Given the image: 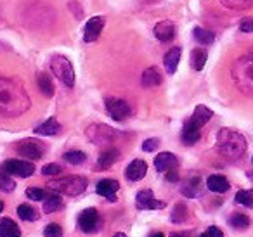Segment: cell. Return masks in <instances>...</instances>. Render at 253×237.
Segmentation results:
<instances>
[{
	"label": "cell",
	"mask_w": 253,
	"mask_h": 237,
	"mask_svg": "<svg viewBox=\"0 0 253 237\" xmlns=\"http://www.w3.org/2000/svg\"><path fill=\"white\" fill-rule=\"evenodd\" d=\"M0 237H21V230H19L18 223L11 218L0 220Z\"/></svg>",
	"instance_id": "obj_25"
},
{
	"label": "cell",
	"mask_w": 253,
	"mask_h": 237,
	"mask_svg": "<svg viewBox=\"0 0 253 237\" xmlns=\"http://www.w3.org/2000/svg\"><path fill=\"white\" fill-rule=\"evenodd\" d=\"M162 81H163L162 73H160L158 68H155V66H151V68H148V70H144V73H142V78H141L142 87H146V88L158 87V85L162 83Z\"/></svg>",
	"instance_id": "obj_23"
},
{
	"label": "cell",
	"mask_w": 253,
	"mask_h": 237,
	"mask_svg": "<svg viewBox=\"0 0 253 237\" xmlns=\"http://www.w3.org/2000/svg\"><path fill=\"white\" fill-rule=\"evenodd\" d=\"M170 237H187V234H184V232H173V234H170Z\"/></svg>",
	"instance_id": "obj_44"
},
{
	"label": "cell",
	"mask_w": 253,
	"mask_h": 237,
	"mask_svg": "<svg viewBox=\"0 0 253 237\" xmlns=\"http://www.w3.org/2000/svg\"><path fill=\"white\" fill-rule=\"evenodd\" d=\"M88 182L85 177L80 175H70V177H61V178H54L47 184V187L54 192H61L64 196H78L82 192H85Z\"/></svg>",
	"instance_id": "obj_4"
},
{
	"label": "cell",
	"mask_w": 253,
	"mask_h": 237,
	"mask_svg": "<svg viewBox=\"0 0 253 237\" xmlns=\"http://www.w3.org/2000/svg\"><path fill=\"white\" fill-rule=\"evenodd\" d=\"M246 139L243 133L236 132L232 128H222L217 133V151L222 158L229 161H236L245 156L246 153Z\"/></svg>",
	"instance_id": "obj_2"
},
{
	"label": "cell",
	"mask_w": 253,
	"mask_h": 237,
	"mask_svg": "<svg viewBox=\"0 0 253 237\" xmlns=\"http://www.w3.org/2000/svg\"><path fill=\"white\" fill-rule=\"evenodd\" d=\"M200 237H224V232H222L218 227L211 225V227H208V229L205 230V232L201 234Z\"/></svg>",
	"instance_id": "obj_41"
},
{
	"label": "cell",
	"mask_w": 253,
	"mask_h": 237,
	"mask_svg": "<svg viewBox=\"0 0 253 237\" xmlns=\"http://www.w3.org/2000/svg\"><path fill=\"white\" fill-rule=\"evenodd\" d=\"M193 35H194V39H196L200 43H203V45H210V43H213V40H215V35L210 32V30L200 28V26L194 28Z\"/></svg>",
	"instance_id": "obj_32"
},
{
	"label": "cell",
	"mask_w": 253,
	"mask_h": 237,
	"mask_svg": "<svg viewBox=\"0 0 253 237\" xmlns=\"http://www.w3.org/2000/svg\"><path fill=\"white\" fill-rule=\"evenodd\" d=\"M118 189H120L118 182L113 180V178H104V180H101L97 184L95 192L99 196H102V198H106L109 202H116V192H118Z\"/></svg>",
	"instance_id": "obj_13"
},
{
	"label": "cell",
	"mask_w": 253,
	"mask_h": 237,
	"mask_svg": "<svg viewBox=\"0 0 253 237\" xmlns=\"http://www.w3.org/2000/svg\"><path fill=\"white\" fill-rule=\"evenodd\" d=\"M179 164V159H177L175 154L172 153H160L158 156L155 158V168L162 173H167L169 170H173Z\"/></svg>",
	"instance_id": "obj_17"
},
{
	"label": "cell",
	"mask_w": 253,
	"mask_h": 237,
	"mask_svg": "<svg viewBox=\"0 0 253 237\" xmlns=\"http://www.w3.org/2000/svg\"><path fill=\"white\" fill-rule=\"evenodd\" d=\"M200 137H201V128L198 125H194L191 119H187V121L184 123L182 133H180L182 142L186 144V146H193V144H196L198 140H200Z\"/></svg>",
	"instance_id": "obj_18"
},
{
	"label": "cell",
	"mask_w": 253,
	"mask_h": 237,
	"mask_svg": "<svg viewBox=\"0 0 253 237\" xmlns=\"http://www.w3.org/2000/svg\"><path fill=\"white\" fill-rule=\"evenodd\" d=\"M43 236L45 237H61L63 236V229H61L59 223H49V225L43 229Z\"/></svg>",
	"instance_id": "obj_38"
},
{
	"label": "cell",
	"mask_w": 253,
	"mask_h": 237,
	"mask_svg": "<svg viewBox=\"0 0 253 237\" xmlns=\"http://www.w3.org/2000/svg\"><path fill=\"white\" fill-rule=\"evenodd\" d=\"M102 227L101 213L95 208H87L78 215V229L85 234H95Z\"/></svg>",
	"instance_id": "obj_7"
},
{
	"label": "cell",
	"mask_w": 253,
	"mask_h": 237,
	"mask_svg": "<svg viewBox=\"0 0 253 237\" xmlns=\"http://www.w3.org/2000/svg\"><path fill=\"white\" fill-rule=\"evenodd\" d=\"M165 178H167V182H172V184H175V182H179L180 180V175H179V171L173 168V170H169L165 173Z\"/></svg>",
	"instance_id": "obj_43"
},
{
	"label": "cell",
	"mask_w": 253,
	"mask_h": 237,
	"mask_svg": "<svg viewBox=\"0 0 253 237\" xmlns=\"http://www.w3.org/2000/svg\"><path fill=\"white\" fill-rule=\"evenodd\" d=\"M211 116H213V111H211L210 108H207V106L200 104V106H196V109H194L193 116H191L189 119L194 123V125H198L200 128H203V126L211 119Z\"/></svg>",
	"instance_id": "obj_22"
},
{
	"label": "cell",
	"mask_w": 253,
	"mask_h": 237,
	"mask_svg": "<svg viewBox=\"0 0 253 237\" xmlns=\"http://www.w3.org/2000/svg\"><path fill=\"white\" fill-rule=\"evenodd\" d=\"M2 209H4V202L0 201V213H2Z\"/></svg>",
	"instance_id": "obj_48"
},
{
	"label": "cell",
	"mask_w": 253,
	"mask_h": 237,
	"mask_svg": "<svg viewBox=\"0 0 253 237\" xmlns=\"http://www.w3.org/2000/svg\"><path fill=\"white\" fill-rule=\"evenodd\" d=\"M146 173H148V164H146V161L142 159H134L128 166H126V178L130 182H139L142 180V178L146 177Z\"/></svg>",
	"instance_id": "obj_16"
},
{
	"label": "cell",
	"mask_w": 253,
	"mask_h": 237,
	"mask_svg": "<svg viewBox=\"0 0 253 237\" xmlns=\"http://www.w3.org/2000/svg\"><path fill=\"white\" fill-rule=\"evenodd\" d=\"M207 59H208L207 50L194 49L193 52H191V66H193V70L201 71L205 68V64H207Z\"/></svg>",
	"instance_id": "obj_27"
},
{
	"label": "cell",
	"mask_w": 253,
	"mask_h": 237,
	"mask_svg": "<svg viewBox=\"0 0 253 237\" xmlns=\"http://www.w3.org/2000/svg\"><path fill=\"white\" fill-rule=\"evenodd\" d=\"M118 159H120V151L116 149V147L109 146V147H106V149L101 153V156H99V159H97V164H95V168H97V170H108V168H111Z\"/></svg>",
	"instance_id": "obj_15"
},
{
	"label": "cell",
	"mask_w": 253,
	"mask_h": 237,
	"mask_svg": "<svg viewBox=\"0 0 253 237\" xmlns=\"http://www.w3.org/2000/svg\"><path fill=\"white\" fill-rule=\"evenodd\" d=\"M250 223H252V220H250L248 215H245V213H232V215L229 216V225L236 230L248 229Z\"/></svg>",
	"instance_id": "obj_28"
},
{
	"label": "cell",
	"mask_w": 253,
	"mask_h": 237,
	"mask_svg": "<svg viewBox=\"0 0 253 237\" xmlns=\"http://www.w3.org/2000/svg\"><path fill=\"white\" fill-rule=\"evenodd\" d=\"M26 196H28V199H32V201H43V199L49 196V192L40 187H30V189H26Z\"/></svg>",
	"instance_id": "obj_37"
},
{
	"label": "cell",
	"mask_w": 253,
	"mask_h": 237,
	"mask_svg": "<svg viewBox=\"0 0 253 237\" xmlns=\"http://www.w3.org/2000/svg\"><path fill=\"white\" fill-rule=\"evenodd\" d=\"M37 85H39L40 92H42L45 97H52L54 95V83L50 80V77L47 73H39L37 75Z\"/></svg>",
	"instance_id": "obj_26"
},
{
	"label": "cell",
	"mask_w": 253,
	"mask_h": 237,
	"mask_svg": "<svg viewBox=\"0 0 253 237\" xmlns=\"http://www.w3.org/2000/svg\"><path fill=\"white\" fill-rule=\"evenodd\" d=\"M180 56H182V50H180V47H172V49L165 54V57H163V66H165V71L169 75H173L177 71Z\"/></svg>",
	"instance_id": "obj_19"
},
{
	"label": "cell",
	"mask_w": 253,
	"mask_h": 237,
	"mask_svg": "<svg viewBox=\"0 0 253 237\" xmlns=\"http://www.w3.org/2000/svg\"><path fill=\"white\" fill-rule=\"evenodd\" d=\"M42 173L45 175V177H56V175L63 173V168L56 163H50V164H45V166L42 168Z\"/></svg>",
	"instance_id": "obj_39"
},
{
	"label": "cell",
	"mask_w": 253,
	"mask_h": 237,
	"mask_svg": "<svg viewBox=\"0 0 253 237\" xmlns=\"http://www.w3.org/2000/svg\"><path fill=\"white\" fill-rule=\"evenodd\" d=\"M63 208V199L57 194H49L43 199V211L45 213H56Z\"/></svg>",
	"instance_id": "obj_29"
},
{
	"label": "cell",
	"mask_w": 253,
	"mask_h": 237,
	"mask_svg": "<svg viewBox=\"0 0 253 237\" xmlns=\"http://www.w3.org/2000/svg\"><path fill=\"white\" fill-rule=\"evenodd\" d=\"M106 111H108V115L115 121H123V119L130 118L132 115L130 104L126 101H123V99H116V97L106 99Z\"/></svg>",
	"instance_id": "obj_9"
},
{
	"label": "cell",
	"mask_w": 253,
	"mask_h": 237,
	"mask_svg": "<svg viewBox=\"0 0 253 237\" xmlns=\"http://www.w3.org/2000/svg\"><path fill=\"white\" fill-rule=\"evenodd\" d=\"M207 187L208 191L215 192V194H224V192L229 191V182L225 177H222V175H210V177L207 178Z\"/></svg>",
	"instance_id": "obj_21"
},
{
	"label": "cell",
	"mask_w": 253,
	"mask_h": 237,
	"mask_svg": "<svg viewBox=\"0 0 253 237\" xmlns=\"http://www.w3.org/2000/svg\"><path fill=\"white\" fill-rule=\"evenodd\" d=\"M236 202L245 208H253V189H246V191L236 192Z\"/></svg>",
	"instance_id": "obj_33"
},
{
	"label": "cell",
	"mask_w": 253,
	"mask_h": 237,
	"mask_svg": "<svg viewBox=\"0 0 253 237\" xmlns=\"http://www.w3.org/2000/svg\"><path fill=\"white\" fill-rule=\"evenodd\" d=\"M239 30L245 33H253V18L243 19V21L239 23Z\"/></svg>",
	"instance_id": "obj_42"
},
{
	"label": "cell",
	"mask_w": 253,
	"mask_h": 237,
	"mask_svg": "<svg viewBox=\"0 0 253 237\" xmlns=\"http://www.w3.org/2000/svg\"><path fill=\"white\" fill-rule=\"evenodd\" d=\"M102 28H104V18L101 16H95V18H90L85 25V30H84V40L87 43L90 42H95L101 35Z\"/></svg>",
	"instance_id": "obj_12"
},
{
	"label": "cell",
	"mask_w": 253,
	"mask_h": 237,
	"mask_svg": "<svg viewBox=\"0 0 253 237\" xmlns=\"http://www.w3.org/2000/svg\"><path fill=\"white\" fill-rule=\"evenodd\" d=\"M18 154L25 159H42L43 154H45V144H42L37 139H26L18 144Z\"/></svg>",
	"instance_id": "obj_8"
},
{
	"label": "cell",
	"mask_w": 253,
	"mask_h": 237,
	"mask_svg": "<svg viewBox=\"0 0 253 237\" xmlns=\"http://www.w3.org/2000/svg\"><path fill=\"white\" fill-rule=\"evenodd\" d=\"M180 192H182V196H186V198H189V199L200 198V196L203 194V182H201V177H198V175L189 177L182 184Z\"/></svg>",
	"instance_id": "obj_14"
},
{
	"label": "cell",
	"mask_w": 253,
	"mask_h": 237,
	"mask_svg": "<svg viewBox=\"0 0 253 237\" xmlns=\"http://www.w3.org/2000/svg\"><path fill=\"white\" fill-rule=\"evenodd\" d=\"M88 142L95 144V146H102V147H109L116 139L120 137V133L115 128H111L109 125H102V123H95L90 125L85 132Z\"/></svg>",
	"instance_id": "obj_5"
},
{
	"label": "cell",
	"mask_w": 253,
	"mask_h": 237,
	"mask_svg": "<svg viewBox=\"0 0 253 237\" xmlns=\"http://www.w3.org/2000/svg\"><path fill=\"white\" fill-rule=\"evenodd\" d=\"M189 216V211H187V206L184 202H177L172 209V215H170V220L173 223H184Z\"/></svg>",
	"instance_id": "obj_30"
},
{
	"label": "cell",
	"mask_w": 253,
	"mask_h": 237,
	"mask_svg": "<svg viewBox=\"0 0 253 237\" xmlns=\"http://www.w3.org/2000/svg\"><path fill=\"white\" fill-rule=\"evenodd\" d=\"M222 5L232 11H243V9H248L253 5V0H220Z\"/></svg>",
	"instance_id": "obj_34"
},
{
	"label": "cell",
	"mask_w": 253,
	"mask_h": 237,
	"mask_svg": "<svg viewBox=\"0 0 253 237\" xmlns=\"http://www.w3.org/2000/svg\"><path fill=\"white\" fill-rule=\"evenodd\" d=\"M113 237H126V234H123V232H116Z\"/></svg>",
	"instance_id": "obj_46"
},
{
	"label": "cell",
	"mask_w": 253,
	"mask_h": 237,
	"mask_svg": "<svg viewBox=\"0 0 253 237\" xmlns=\"http://www.w3.org/2000/svg\"><path fill=\"white\" fill-rule=\"evenodd\" d=\"M135 206H137V209H163L167 202L156 199L151 189H142L135 196Z\"/></svg>",
	"instance_id": "obj_11"
},
{
	"label": "cell",
	"mask_w": 253,
	"mask_h": 237,
	"mask_svg": "<svg viewBox=\"0 0 253 237\" xmlns=\"http://www.w3.org/2000/svg\"><path fill=\"white\" fill-rule=\"evenodd\" d=\"M231 77L236 88L245 95H253V49L246 50L234 61Z\"/></svg>",
	"instance_id": "obj_3"
},
{
	"label": "cell",
	"mask_w": 253,
	"mask_h": 237,
	"mask_svg": "<svg viewBox=\"0 0 253 237\" xmlns=\"http://www.w3.org/2000/svg\"><path fill=\"white\" fill-rule=\"evenodd\" d=\"M160 147V139H146L144 142H142V151H146V153H153V151H156Z\"/></svg>",
	"instance_id": "obj_40"
},
{
	"label": "cell",
	"mask_w": 253,
	"mask_h": 237,
	"mask_svg": "<svg viewBox=\"0 0 253 237\" xmlns=\"http://www.w3.org/2000/svg\"><path fill=\"white\" fill-rule=\"evenodd\" d=\"M63 159L66 161V163L78 166V164H84L85 161H87V156H85V153H82V151H70V153H64Z\"/></svg>",
	"instance_id": "obj_35"
},
{
	"label": "cell",
	"mask_w": 253,
	"mask_h": 237,
	"mask_svg": "<svg viewBox=\"0 0 253 237\" xmlns=\"http://www.w3.org/2000/svg\"><path fill=\"white\" fill-rule=\"evenodd\" d=\"M155 37L160 42H170L175 37V25L172 21H160L155 26Z\"/></svg>",
	"instance_id": "obj_20"
},
{
	"label": "cell",
	"mask_w": 253,
	"mask_h": 237,
	"mask_svg": "<svg viewBox=\"0 0 253 237\" xmlns=\"http://www.w3.org/2000/svg\"><path fill=\"white\" fill-rule=\"evenodd\" d=\"M16 189V182L12 180V177L7 171H0V191L4 192H12Z\"/></svg>",
	"instance_id": "obj_36"
},
{
	"label": "cell",
	"mask_w": 253,
	"mask_h": 237,
	"mask_svg": "<svg viewBox=\"0 0 253 237\" xmlns=\"http://www.w3.org/2000/svg\"><path fill=\"white\" fill-rule=\"evenodd\" d=\"M4 170L9 175H14V177L28 178L35 173V164L23 159H7L4 163Z\"/></svg>",
	"instance_id": "obj_10"
},
{
	"label": "cell",
	"mask_w": 253,
	"mask_h": 237,
	"mask_svg": "<svg viewBox=\"0 0 253 237\" xmlns=\"http://www.w3.org/2000/svg\"><path fill=\"white\" fill-rule=\"evenodd\" d=\"M32 106L25 85L18 78L0 77V116L18 118Z\"/></svg>",
	"instance_id": "obj_1"
},
{
	"label": "cell",
	"mask_w": 253,
	"mask_h": 237,
	"mask_svg": "<svg viewBox=\"0 0 253 237\" xmlns=\"http://www.w3.org/2000/svg\"><path fill=\"white\" fill-rule=\"evenodd\" d=\"M50 70H52L54 77L57 80H61V83L66 85V87H73L75 85V70L73 64L68 57L64 56H54L50 59Z\"/></svg>",
	"instance_id": "obj_6"
},
{
	"label": "cell",
	"mask_w": 253,
	"mask_h": 237,
	"mask_svg": "<svg viewBox=\"0 0 253 237\" xmlns=\"http://www.w3.org/2000/svg\"><path fill=\"white\" fill-rule=\"evenodd\" d=\"M61 132V125L56 118H49L47 121H43L42 125H39L35 128V133L37 135H47V137H52V135H57Z\"/></svg>",
	"instance_id": "obj_24"
},
{
	"label": "cell",
	"mask_w": 253,
	"mask_h": 237,
	"mask_svg": "<svg viewBox=\"0 0 253 237\" xmlns=\"http://www.w3.org/2000/svg\"><path fill=\"white\" fill-rule=\"evenodd\" d=\"M248 177H250V180H253V171H248Z\"/></svg>",
	"instance_id": "obj_47"
},
{
	"label": "cell",
	"mask_w": 253,
	"mask_h": 237,
	"mask_svg": "<svg viewBox=\"0 0 253 237\" xmlns=\"http://www.w3.org/2000/svg\"><path fill=\"white\" fill-rule=\"evenodd\" d=\"M149 237H165V234H162V232H155V234H151Z\"/></svg>",
	"instance_id": "obj_45"
},
{
	"label": "cell",
	"mask_w": 253,
	"mask_h": 237,
	"mask_svg": "<svg viewBox=\"0 0 253 237\" xmlns=\"http://www.w3.org/2000/svg\"><path fill=\"white\" fill-rule=\"evenodd\" d=\"M18 216L21 220H25V222H35V220H39V211H37L33 206L30 204H19L18 206Z\"/></svg>",
	"instance_id": "obj_31"
}]
</instances>
